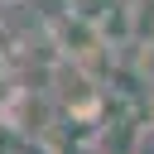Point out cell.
I'll return each mask as SVG.
<instances>
[{
	"label": "cell",
	"mask_w": 154,
	"mask_h": 154,
	"mask_svg": "<svg viewBox=\"0 0 154 154\" xmlns=\"http://www.w3.org/2000/svg\"><path fill=\"white\" fill-rule=\"evenodd\" d=\"M48 48H53V58L87 63V58H91L96 48H106V43H101V34H96L91 19L72 14V10H58V14H48Z\"/></svg>",
	"instance_id": "cell-1"
},
{
	"label": "cell",
	"mask_w": 154,
	"mask_h": 154,
	"mask_svg": "<svg viewBox=\"0 0 154 154\" xmlns=\"http://www.w3.org/2000/svg\"><path fill=\"white\" fill-rule=\"evenodd\" d=\"M130 67H135L140 87H154V29H149V38L140 34V38L130 43Z\"/></svg>",
	"instance_id": "cell-2"
},
{
	"label": "cell",
	"mask_w": 154,
	"mask_h": 154,
	"mask_svg": "<svg viewBox=\"0 0 154 154\" xmlns=\"http://www.w3.org/2000/svg\"><path fill=\"white\" fill-rule=\"evenodd\" d=\"M111 5H116V0H63V10H72V14L91 19V24H101V19L111 14Z\"/></svg>",
	"instance_id": "cell-3"
},
{
	"label": "cell",
	"mask_w": 154,
	"mask_h": 154,
	"mask_svg": "<svg viewBox=\"0 0 154 154\" xmlns=\"http://www.w3.org/2000/svg\"><path fill=\"white\" fill-rule=\"evenodd\" d=\"M144 125H149V135H154V87H149V96H144Z\"/></svg>",
	"instance_id": "cell-4"
},
{
	"label": "cell",
	"mask_w": 154,
	"mask_h": 154,
	"mask_svg": "<svg viewBox=\"0 0 154 154\" xmlns=\"http://www.w3.org/2000/svg\"><path fill=\"white\" fill-rule=\"evenodd\" d=\"M0 5H24V0H0Z\"/></svg>",
	"instance_id": "cell-5"
},
{
	"label": "cell",
	"mask_w": 154,
	"mask_h": 154,
	"mask_svg": "<svg viewBox=\"0 0 154 154\" xmlns=\"http://www.w3.org/2000/svg\"><path fill=\"white\" fill-rule=\"evenodd\" d=\"M0 135H5V125H0Z\"/></svg>",
	"instance_id": "cell-6"
},
{
	"label": "cell",
	"mask_w": 154,
	"mask_h": 154,
	"mask_svg": "<svg viewBox=\"0 0 154 154\" xmlns=\"http://www.w3.org/2000/svg\"><path fill=\"white\" fill-rule=\"evenodd\" d=\"M149 29H154V24H149Z\"/></svg>",
	"instance_id": "cell-7"
}]
</instances>
